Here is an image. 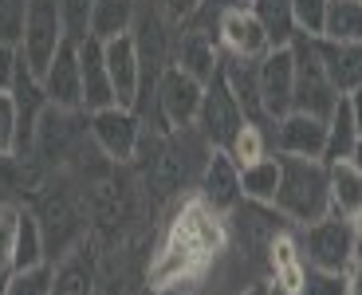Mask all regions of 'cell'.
<instances>
[{
  "label": "cell",
  "instance_id": "1",
  "mask_svg": "<svg viewBox=\"0 0 362 295\" xmlns=\"http://www.w3.org/2000/svg\"><path fill=\"white\" fill-rule=\"evenodd\" d=\"M276 158H280V189H276L272 209L288 224H296V229H303V224L331 213L327 161L323 158H291V154H276Z\"/></svg>",
  "mask_w": 362,
  "mask_h": 295
},
{
  "label": "cell",
  "instance_id": "2",
  "mask_svg": "<svg viewBox=\"0 0 362 295\" xmlns=\"http://www.w3.org/2000/svg\"><path fill=\"white\" fill-rule=\"evenodd\" d=\"M296 52V107L291 110H308L315 118H331V110L339 107V91L331 83L323 59V36H296L291 40Z\"/></svg>",
  "mask_w": 362,
  "mask_h": 295
},
{
  "label": "cell",
  "instance_id": "3",
  "mask_svg": "<svg viewBox=\"0 0 362 295\" xmlns=\"http://www.w3.org/2000/svg\"><path fill=\"white\" fill-rule=\"evenodd\" d=\"M165 233L177 236V241H185L193 252H201L209 264H217V260L228 252V216L221 213V209L209 205L201 193H189L185 201H181Z\"/></svg>",
  "mask_w": 362,
  "mask_h": 295
},
{
  "label": "cell",
  "instance_id": "4",
  "mask_svg": "<svg viewBox=\"0 0 362 295\" xmlns=\"http://www.w3.org/2000/svg\"><path fill=\"white\" fill-rule=\"evenodd\" d=\"M299 244H303V260L308 268L319 272H351V264L358 260L351 236V221L339 213H327L319 221L299 229Z\"/></svg>",
  "mask_w": 362,
  "mask_h": 295
},
{
  "label": "cell",
  "instance_id": "5",
  "mask_svg": "<svg viewBox=\"0 0 362 295\" xmlns=\"http://www.w3.org/2000/svg\"><path fill=\"white\" fill-rule=\"evenodd\" d=\"M67 28L59 0H28V16H24V36H20V55L28 59V67L36 75L47 71V63L55 59V52L64 47Z\"/></svg>",
  "mask_w": 362,
  "mask_h": 295
},
{
  "label": "cell",
  "instance_id": "6",
  "mask_svg": "<svg viewBox=\"0 0 362 295\" xmlns=\"http://www.w3.org/2000/svg\"><path fill=\"white\" fill-rule=\"evenodd\" d=\"M205 98V83L193 79L189 71H181L177 63H170L154 83V107L162 118V130H177V126H193Z\"/></svg>",
  "mask_w": 362,
  "mask_h": 295
},
{
  "label": "cell",
  "instance_id": "7",
  "mask_svg": "<svg viewBox=\"0 0 362 295\" xmlns=\"http://www.w3.org/2000/svg\"><path fill=\"white\" fill-rule=\"evenodd\" d=\"M87 126H90L95 146H99L110 161L127 166V161L138 158V146H142V134H146V126H142V118H138V110H130V107L90 110Z\"/></svg>",
  "mask_w": 362,
  "mask_h": 295
},
{
  "label": "cell",
  "instance_id": "8",
  "mask_svg": "<svg viewBox=\"0 0 362 295\" xmlns=\"http://www.w3.org/2000/svg\"><path fill=\"white\" fill-rule=\"evenodd\" d=\"M213 268L201 252H193L185 241L165 233V241L154 248L150 256V268H146V284L150 291H162V287H197V279Z\"/></svg>",
  "mask_w": 362,
  "mask_h": 295
},
{
  "label": "cell",
  "instance_id": "9",
  "mask_svg": "<svg viewBox=\"0 0 362 295\" xmlns=\"http://www.w3.org/2000/svg\"><path fill=\"white\" fill-rule=\"evenodd\" d=\"M256 83H260V103L268 122L284 118L296 107V52L288 47H272L268 55L256 59Z\"/></svg>",
  "mask_w": 362,
  "mask_h": 295
},
{
  "label": "cell",
  "instance_id": "10",
  "mask_svg": "<svg viewBox=\"0 0 362 295\" xmlns=\"http://www.w3.org/2000/svg\"><path fill=\"white\" fill-rule=\"evenodd\" d=\"M240 126H245V110H240V103H236V95L228 91L225 75L217 67V75L205 83V98H201V110H197V130L205 134L209 146L225 150Z\"/></svg>",
  "mask_w": 362,
  "mask_h": 295
},
{
  "label": "cell",
  "instance_id": "11",
  "mask_svg": "<svg viewBox=\"0 0 362 295\" xmlns=\"http://www.w3.org/2000/svg\"><path fill=\"white\" fill-rule=\"evenodd\" d=\"M217 44L233 59H260V55L272 52L268 32L260 28V20L248 4H228L217 16Z\"/></svg>",
  "mask_w": 362,
  "mask_h": 295
},
{
  "label": "cell",
  "instance_id": "12",
  "mask_svg": "<svg viewBox=\"0 0 362 295\" xmlns=\"http://www.w3.org/2000/svg\"><path fill=\"white\" fill-rule=\"evenodd\" d=\"M327 146V118H315L308 110H288L272 122V154L291 158H323Z\"/></svg>",
  "mask_w": 362,
  "mask_h": 295
},
{
  "label": "cell",
  "instance_id": "13",
  "mask_svg": "<svg viewBox=\"0 0 362 295\" xmlns=\"http://www.w3.org/2000/svg\"><path fill=\"white\" fill-rule=\"evenodd\" d=\"M103 59H107V71H110V87H115L118 107H138L142 98V59H138V44L130 32L107 40L103 44Z\"/></svg>",
  "mask_w": 362,
  "mask_h": 295
},
{
  "label": "cell",
  "instance_id": "14",
  "mask_svg": "<svg viewBox=\"0 0 362 295\" xmlns=\"http://www.w3.org/2000/svg\"><path fill=\"white\" fill-rule=\"evenodd\" d=\"M44 95L52 107L64 110H83V79H79V44L64 40V47L55 52V59L47 63V71L40 75Z\"/></svg>",
  "mask_w": 362,
  "mask_h": 295
},
{
  "label": "cell",
  "instance_id": "15",
  "mask_svg": "<svg viewBox=\"0 0 362 295\" xmlns=\"http://www.w3.org/2000/svg\"><path fill=\"white\" fill-rule=\"evenodd\" d=\"M197 193L205 197L213 209H221V213H233V209L245 201V193H240V166L228 158V150H217V146H213L205 170H201Z\"/></svg>",
  "mask_w": 362,
  "mask_h": 295
},
{
  "label": "cell",
  "instance_id": "16",
  "mask_svg": "<svg viewBox=\"0 0 362 295\" xmlns=\"http://www.w3.org/2000/svg\"><path fill=\"white\" fill-rule=\"evenodd\" d=\"M264 268H268V279L276 287H284L288 295H299L303 287V276H308V260H303V244H299V233L291 229H280L268 244V256H264Z\"/></svg>",
  "mask_w": 362,
  "mask_h": 295
},
{
  "label": "cell",
  "instance_id": "17",
  "mask_svg": "<svg viewBox=\"0 0 362 295\" xmlns=\"http://www.w3.org/2000/svg\"><path fill=\"white\" fill-rule=\"evenodd\" d=\"M87 115V110H64V107H52L47 103L44 115H40L36 122V138H32V154H40V158H67L71 154V146L79 142L83 126H75V118Z\"/></svg>",
  "mask_w": 362,
  "mask_h": 295
},
{
  "label": "cell",
  "instance_id": "18",
  "mask_svg": "<svg viewBox=\"0 0 362 295\" xmlns=\"http://www.w3.org/2000/svg\"><path fill=\"white\" fill-rule=\"evenodd\" d=\"M79 79H83V110H103V107H118L115 87H110V71L103 59V40L87 36L79 44Z\"/></svg>",
  "mask_w": 362,
  "mask_h": 295
},
{
  "label": "cell",
  "instance_id": "19",
  "mask_svg": "<svg viewBox=\"0 0 362 295\" xmlns=\"http://www.w3.org/2000/svg\"><path fill=\"white\" fill-rule=\"evenodd\" d=\"M173 63H177L181 71H189L193 79L209 83L213 75H217V67H221L217 36H209V32H201V28L185 24L177 32V44H173Z\"/></svg>",
  "mask_w": 362,
  "mask_h": 295
},
{
  "label": "cell",
  "instance_id": "20",
  "mask_svg": "<svg viewBox=\"0 0 362 295\" xmlns=\"http://www.w3.org/2000/svg\"><path fill=\"white\" fill-rule=\"evenodd\" d=\"M327 193H331V213L354 216L362 209V170L351 158L327 166Z\"/></svg>",
  "mask_w": 362,
  "mask_h": 295
},
{
  "label": "cell",
  "instance_id": "21",
  "mask_svg": "<svg viewBox=\"0 0 362 295\" xmlns=\"http://www.w3.org/2000/svg\"><path fill=\"white\" fill-rule=\"evenodd\" d=\"M323 59L339 95H351L354 87H362V40L358 44H331V40H323Z\"/></svg>",
  "mask_w": 362,
  "mask_h": 295
},
{
  "label": "cell",
  "instance_id": "22",
  "mask_svg": "<svg viewBox=\"0 0 362 295\" xmlns=\"http://www.w3.org/2000/svg\"><path fill=\"white\" fill-rule=\"evenodd\" d=\"M358 122H354V110L351 103H346V95L339 98V107L331 110V118H327V146H323V161L331 166V161H343L351 158L354 142H358Z\"/></svg>",
  "mask_w": 362,
  "mask_h": 295
},
{
  "label": "cell",
  "instance_id": "23",
  "mask_svg": "<svg viewBox=\"0 0 362 295\" xmlns=\"http://www.w3.org/2000/svg\"><path fill=\"white\" fill-rule=\"evenodd\" d=\"M52 295H95V264L87 248H75L52 276Z\"/></svg>",
  "mask_w": 362,
  "mask_h": 295
},
{
  "label": "cell",
  "instance_id": "24",
  "mask_svg": "<svg viewBox=\"0 0 362 295\" xmlns=\"http://www.w3.org/2000/svg\"><path fill=\"white\" fill-rule=\"evenodd\" d=\"M47 260V241H44V224L32 209L20 205V224H16V256H12V272L36 268Z\"/></svg>",
  "mask_w": 362,
  "mask_h": 295
},
{
  "label": "cell",
  "instance_id": "25",
  "mask_svg": "<svg viewBox=\"0 0 362 295\" xmlns=\"http://www.w3.org/2000/svg\"><path fill=\"white\" fill-rule=\"evenodd\" d=\"M276 189H280V158L268 154V158L252 161L240 170V193L245 201H256V205H272L276 201Z\"/></svg>",
  "mask_w": 362,
  "mask_h": 295
},
{
  "label": "cell",
  "instance_id": "26",
  "mask_svg": "<svg viewBox=\"0 0 362 295\" xmlns=\"http://www.w3.org/2000/svg\"><path fill=\"white\" fill-rule=\"evenodd\" d=\"M134 12H138V0H95V12H90V36L107 44V40L130 32Z\"/></svg>",
  "mask_w": 362,
  "mask_h": 295
},
{
  "label": "cell",
  "instance_id": "27",
  "mask_svg": "<svg viewBox=\"0 0 362 295\" xmlns=\"http://www.w3.org/2000/svg\"><path fill=\"white\" fill-rule=\"evenodd\" d=\"M248 8L256 12V20H260V28L268 32L272 47H288L291 40L299 36L296 16H291V0H252Z\"/></svg>",
  "mask_w": 362,
  "mask_h": 295
},
{
  "label": "cell",
  "instance_id": "28",
  "mask_svg": "<svg viewBox=\"0 0 362 295\" xmlns=\"http://www.w3.org/2000/svg\"><path fill=\"white\" fill-rule=\"evenodd\" d=\"M323 40H331V44H358L362 40V0H331L327 4Z\"/></svg>",
  "mask_w": 362,
  "mask_h": 295
},
{
  "label": "cell",
  "instance_id": "29",
  "mask_svg": "<svg viewBox=\"0 0 362 295\" xmlns=\"http://www.w3.org/2000/svg\"><path fill=\"white\" fill-rule=\"evenodd\" d=\"M225 150H228V158L245 170V166H252V161H260V158H268V154H272V126L245 118V126L233 134V142H228Z\"/></svg>",
  "mask_w": 362,
  "mask_h": 295
},
{
  "label": "cell",
  "instance_id": "30",
  "mask_svg": "<svg viewBox=\"0 0 362 295\" xmlns=\"http://www.w3.org/2000/svg\"><path fill=\"white\" fill-rule=\"evenodd\" d=\"M28 0H0V47H20Z\"/></svg>",
  "mask_w": 362,
  "mask_h": 295
},
{
  "label": "cell",
  "instance_id": "31",
  "mask_svg": "<svg viewBox=\"0 0 362 295\" xmlns=\"http://www.w3.org/2000/svg\"><path fill=\"white\" fill-rule=\"evenodd\" d=\"M20 150V110H16V98L0 95V158H12Z\"/></svg>",
  "mask_w": 362,
  "mask_h": 295
},
{
  "label": "cell",
  "instance_id": "32",
  "mask_svg": "<svg viewBox=\"0 0 362 295\" xmlns=\"http://www.w3.org/2000/svg\"><path fill=\"white\" fill-rule=\"evenodd\" d=\"M59 12H64L67 40L83 44V40L90 36V12H95V0H59Z\"/></svg>",
  "mask_w": 362,
  "mask_h": 295
},
{
  "label": "cell",
  "instance_id": "33",
  "mask_svg": "<svg viewBox=\"0 0 362 295\" xmlns=\"http://www.w3.org/2000/svg\"><path fill=\"white\" fill-rule=\"evenodd\" d=\"M52 276L55 272L44 264H36V268H24V272H12V287L8 295H52Z\"/></svg>",
  "mask_w": 362,
  "mask_h": 295
},
{
  "label": "cell",
  "instance_id": "34",
  "mask_svg": "<svg viewBox=\"0 0 362 295\" xmlns=\"http://www.w3.org/2000/svg\"><path fill=\"white\" fill-rule=\"evenodd\" d=\"M331 0H291V16H296L299 36H323V20Z\"/></svg>",
  "mask_w": 362,
  "mask_h": 295
},
{
  "label": "cell",
  "instance_id": "35",
  "mask_svg": "<svg viewBox=\"0 0 362 295\" xmlns=\"http://www.w3.org/2000/svg\"><path fill=\"white\" fill-rule=\"evenodd\" d=\"M16 224H20V205L16 201L0 205V272H12V256H16Z\"/></svg>",
  "mask_w": 362,
  "mask_h": 295
},
{
  "label": "cell",
  "instance_id": "36",
  "mask_svg": "<svg viewBox=\"0 0 362 295\" xmlns=\"http://www.w3.org/2000/svg\"><path fill=\"white\" fill-rule=\"evenodd\" d=\"M299 295H351V284H346V272H319V268H308Z\"/></svg>",
  "mask_w": 362,
  "mask_h": 295
},
{
  "label": "cell",
  "instance_id": "37",
  "mask_svg": "<svg viewBox=\"0 0 362 295\" xmlns=\"http://www.w3.org/2000/svg\"><path fill=\"white\" fill-rule=\"evenodd\" d=\"M158 8H162L173 24H189V20L197 16L201 0H158Z\"/></svg>",
  "mask_w": 362,
  "mask_h": 295
},
{
  "label": "cell",
  "instance_id": "38",
  "mask_svg": "<svg viewBox=\"0 0 362 295\" xmlns=\"http://www.w3.org/2000/svg\"><path fill=\"white\" fill-rule=\"evenodd\" d=\"M346 284H351V295H362V256L351 264V272H346Z\"/></svg>",
  "mask_w": 362,
  "mask_h": 295
},
{
  "label": "cell",
  "instance_id": "39",
  "mask_svg": "<svg viewBox=\"0 0 362 295\" xmlns=\"http://www.w3.org/2000/svg\"><path fill=\"white\" fill-rule=\"evenodd\" d=\"M346 221H351V236H354V252H358L362 256V209L354 216H346Z\"/></svg>",
  "mask_w": 362,
  "mask_h": 295
},
{
  "label": "cell",
  "instance_id": "40",
  "mask_svg": "<svg viewBox=\"0 0 362 295\" xmlns=\"http://www.w3.org/2000/svg\"><path fill=\"white\" fill-rule=\"evenodd\" d=\"M346 103H351V110H354V122H358V130H362V87H354L351 95H346Z\"/></svg>",
  "mask_w": 362,
  "mask_h": 295
},
{
  "label": "cell",
  "instance_id": "41",
  "mask_svg": "<svg viewBox=\"0 0 362 295\" xmlns=\"http://www.w3.org/2000/svg\"><path fill=\"white\" fill-rule=\"evenodd\" d=\"M236 295H268V279H252L248 287H240Z\"/></svg>",
  "mask_w": 362,
  "mask_h": 295
},
{
  "label": "cell",
  "instance_id": "42",
  "mask_svg": "<svg viewBox=\"0 0 362 295\" xmlns=\"http://www.w3.org/2000/svg\"><path fill=\"white\" fill-rule=\"evenodd\" d=\"M351 161L362 170V134H358V142H354V150H351Z\"/></svg>",
  "mask_w": 362,
  "mask_h": 295
},
{
  "label": "cell",
  "instance_id": "43",
  "mask_svg": "<svg viewBox=\"0 0 362 295\" xmlns=\"http://www.w3.org/2000/svg\"><path fill=\"white\" fill-rule=\"evenodd\" d=\"M8 287H12V272H0V295H8Z\"/></svg>",
  "mask_w": 362,
  "mask_h": 295
},
{
  "label": "cell",
  "instance_id": "44",
  "mask_svg": "<svg viewBox=\"0 0 362 295\" xmlns=\"http://www.w3.org/2000/svg\"><path fill=\"white\" fill-rule=\"evenodd\" d=\"M154 295H189V287H162V291H154Z\"/></svg>",
  "mask_w": 362,
  "mask_h": 295
},
{
  "label": "cell",
  "instance_id": "45",
  "mask_svg": "<svg viewBox=\"0 0 362 295\" xmlns=\"http://www.w3.org/2000/svg\"><path fill=\"white\" fill-rule=\"evenodd\" d=\"M240 4H252V0H240Z\"/></svg>",
  "mask_w": 362,
  "mask_h": 295
}]
</instances>
